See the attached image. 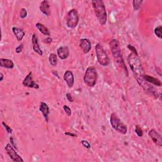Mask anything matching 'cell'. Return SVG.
<instances>
[{"instance_id": "obj_1", "label": "cell", "mask_w": 162, "mask_h": 162, "mask_svg": "<svg viewBox=\"0 0 162 162\" xmlns=\"http://www.w3.org/2000/svg\"><path fill=\"white\" fill-rule=\"evenodd\" d=\"M109 45L115 62L116 63L118 67L125 73L126 76L128 77V73L122 57L119 42H118V41L117 39H113L110 41Z\"/></svg>"}, {"instance_id": "obj_2", "label": "cell", "mask_w": 162, "mask_h": 162, "mask_svg": "<svg viewBox=\"0 0 162 162\" xmlns=\"http://www.w3.org/2000/svg\"><path fill=\"white\" fill-rule=\"evenodd\" d=\"M92 5L95 15L101 26L106 24L107 22V13L104 2L102 0H93Z\"/></svg>"}, {"instance_id": "obj_3", "label": "cell", "mask_w": 162, "mask_h": 162, "mask_svg": "<svg viewBox=\"0 0 162 162\" xmlns=\"http://www.w3.org/2000/svg\"><path fill=\"white\" fill-rule=\"evenodd\" d=\"M128 63L136 78L142 77L143 75H144V71L142 63L137 55H136L134 53H131L128 55Z\"/></svg>"}, {"instance_id": "obj_4", "label": "cell", "mask_w": 162, "mask_h": 162, "mask_svg": "<svg viewBox=\"0 0 162 162\" xmlns=\"http://www.w3.org/2000/svg\"><path fill=\"white\" fill-rule=\"evenodd\" d=\"M98 79V73L95 68L88 67L85 72L84 77V82L85 85L89 87H94Z\"/></svg>"}, {"instance_id": "obj_5", "label": "cell", "mask_w": 162, "mask_h": 162, "mask_svg": "<svg viewBox=\"0 0 162 162\" xmlns=\"http://www.w3.org/2000/svg\"><path fill=\"white\" fill-rule=\"evenodd\" d=\"M96 49V57L98 59L99 63L102 66L106 67L108 66L110 63V59L109 57H108L106 51H105L103 47L98 43L95 46Z\"/></svg>"}, {"instance_id": "obj_6", "label": "cell", "mask_w": 162, "mask_h": 162, "mask_svg": "<svg viewBox=\"0 0 162 162\" xmlns=\"http://www.w3.org/2000/svg\"><path fill=\"white\" fill-rule=\"evenodd\" d=\"M110 124L115 131L122 134H125L127 132V126L122 122L121 119L115 113H112L110 117Z\"/></svg>"}, {"instance_id": "obj_7", "label": "cell", "mask_w": 162, "mask_h": 162, "mask_svg": "<svg viewBox=\"0 0 162 162\" xmlns=\"http://www.w3.org/2000/svg\"><path fill=\"white\" fill-rule=\"evenodd\" d=\"M66 20L67 26L70 29H74L77 27L79 20V15L76 9H72L69 11Z\"/></svg>"}, {"instance_id": "obj_8", "label": "cell", "mask_w": 162, "mask_h": 162, "mask_svg": "<svg viewBox=\"0 0 162 162\" xmlns=\"http://www.w3.org/2000/svg\"><path fill=\"white\" fill-rule=\"evenodd\" d=\"M5 150L6 151V152L10 158L12 159L15 162H23L24 160L19 156L16 151L15 150L14 148L12 146V144H7L6 147H5Z\"/></svg>"}, {"instance_id": "obj_9", "label": "cell", "mask_w": 162, "mask_h": 162, "mask_svg": "<svg viewBox=\"0 0 162 162\" xmlns=\"http://www.w3.org/2000/svg\"><path fill=\"white\" fill-rule=\"evenodd\" d=\"M22 84L25 86V87L29 88H34L36 89L39 88V85L34 81L33 78H32V73L31 72H29L26 77V78L24 79L22 82Z\"/></svg>"}, {"instance_id": "obj_10", "label": "cell", "mask_w": 162, "mask_h": 162, "mask_svg": "<svg viewBox=\"0 0 162 162\" xmlns=\"http://www.w3.org/2000/svg\"><path fill=\"white\" fill-rule=\"evenodd\" d=\"M149 136L154 143L161 147L162 146V139L161 135L155 129H152L149 132Z\"/></svg>"}, {"instance_id": "obj_11", "label": "cell", "mask_w": 162, "mask_h": 162, "mask_svg": "<svg viewBox=\"0 0 162 162\" xmlns=\"http://www.w3.org/2000/svg\"><path fill=\"white\" fill-rule=\"evenodd\" d=\"M63 79L69 88H72L74 84V76L72 71L67 70L64 73Z\"/></svg>"}, {"instance_id": "obj_12", "label": "cell", "mask_w": 162, "mask_h": 162, "mask_svg": "<svg viewBox=\"0 0 162 162\" xmlns=\"http://www.w3.org/2000/svg\"><path fill=\"white\" fill-rule=\"evenodd\" d=\"M79 46L84 53H88L91 49V42L88 39H81Z\"/></svg>"}, {"instance_id": "obj_13", "label": "cell", "mask_w": 162, "mask_h": 162, "mask_svg": "<svg viewBox=\"0 0 162 162\" xmlns=\"http://www.w3.org/2000/svg\"><path fill=\"white\" fill-rule=\"evenodd\" d=\"M32 48H33L34 51L37 53L39 55L42 56V51L41 49L39 47V42H38V38L36 35V34L34 33L32 37Z\"/></svg>"}, {"instance_id": "obj_14", "label": "cell", "mask_w": 162, "mask_h": 162, "mask_svg": "<svg viewBox=\"0 0 162 162\" xmlns=\"http://www.w3.org/2000/svg\"><path fill=\"white\" fill-rule=\"evenodd\" d=\"M57 54L58 57L61 60H65L69 56V49L67 46H61L57 49Z\"/></svg>"}, {"instance_id": "obj_15", "label": "cell", "mask_w": 162, "mask_h": 162, "mask_svg": "<svg viewBox=\"0 0 162 162\" xmlns=\"http://www.w3.org/2000/svg\"><path fill=\"white\" fill-rule=\"evenodd\" d=\"M39 9L41 10V12L43 14H45L46 16L50 15V14H51L50 6H49L48 1H46V0H45V1L42 2L41 5H40Z\"/></svg>"}, {"instance_id": "obj_16", "label": "cell", "mask_w": 162, "mask_h": 162, "mask_svg": "<svg viewBox=\"0 0 162 162\" xmlns=\"http://www.w3.org/2000/svg\"><path fill=\"white\" fill-rule=\"evenodd\" d=\"M39 110L45 118L46 121L48 122V115L49 113V110L48 105L45 102H41L39 106Z\"/></svg>"}, {"instance_id": "obj_17", "label": "cell", "mask_w": 162, "mask_h": 162, "mask_svg": "<svg viewBox=\"0 0 162 162\" xmlns=\"http://www.w3.org/2000/svg\"><path fill=\"white\" fill-rule=\"evenodd\" d=\"M142 77L146 82H147L148 83L154 84L156 86H159V87H160V86L161 85V81L160 80L157 79L153 77L150 76V75H143Z\"/></svg>"}, {"instance_id": "obj_18", "label": "cell", "mask_w": 162, "mask_h": 162, "mask_svg": "<svg viewBox=\"0 0 162 162\" xmlns=\"http://www.w3.org/2000/svg\"><path fill=\"white\" fill-rule=\"evenodd\" d=\"M0 66L6 69H12L14 67V63L11 60L1 58L0 59Z\"/></svg>"}, {"instance_id": "obj_19", "label": "cell", "mask_w": 162, "mask_h": 162, "mask_svg": "<svg viewBox=\"0 0 162 162\" xmlns=\"http://www.w3.org/2000/svg\"><path fill=\"white\" fill-rule=\"evenodd\" d=\"M12 30L18 41L22 40L25 36V32L22 29H19L18 27H13Z\"/></svg>"}, {"instance_id": "obj_20", "label": "cell", "mask_w": 162, "mask_h": 162, "mask_svg": "<svg viewBox=\"0 0 162 162\" xmlns=\"http://www.w3.org/2000/svg\"><path fill=\"white\" fill-rule=\"evenodd\" d=\"M36 26L42 34H43L45 36H50L49 30H48V29L47 27H46L43 24H42L41 23H37L36 24Z\"/></svg>"}, {"instance_id": "obj_21", "label": "cell", "mask_w": 162, "mask_h": 162, "mask_svg": "<svg viewBox=\"0 0 162 162\" xmlns=\"http://www.w3.org/2000/svg\"><path fill=\"white\" fill-rule=\"evenodd\" d=\"M49 61L51 66L53 67L57 66V65L58 63V59H57V57L55 54H54V53L50 54L49 57Z\"/></svg>"}, {"instance_id": "obj_22", "label": "cell", "mask_w": 162, "mask_h": 162, "mask_svg": "<svg viewBox=\"0 0 162 162\" xmlns=\"http://www.w3.org/2000/svg\"><path fill=\"white\" fill-rule=\"evenodd\" d=\"M161 30H162V27L161 26L157 27L155 29V35L158 37L160 39H161Z\"/></svg>"}, {"instance_id": "obj_23", "label": "cell", "mask_w": 162, "mask_h": 162, "mask_svg": "<svg viewBox=\"0 0 162 162\" xmlns=\"http://www.w3.org/2000/svg\"><path fill=\"white\" fill-rule=\"evenodd\" d=\"M143 2L141 1H141H137H137H136H136H134L133 2V7H134V9L135 10H139V8H140V7H141Z\"/></svg>"}, {"instance_id": "obj_24", "label": "cell", "mask_w": 162, "mask_h": 162, "mask_svg": "<svg viewBox=\"0 0 162 162\" xmlns=\"http://www.w3.org/2000/svg\"><path fill=\"white\" fill-rule=\"evenodd\" d=\"M135 132L136 133V134L139 136V137H142L143 136V132L142 131V129L141 128L139 125H136V128H135Z\"/></svg>"}, {"instance_id": "obj_25", "label": "cell", "mask_w": 162, "mask_h": 162, "mask_svg": "<svg viewBox=\"0 0 162 162\" xmlns=\"http://www.w3.org/2000/svg\"><path fill=\"white\" fill-rule=\"evenodd\" d=\"M27 10L25 8H22L20 10V17L21 18H24L27 17Z\"/></svg>"}, {"instance_id": "obj_26", "label": "cell", "mask_w": 162, "mask_h": 162, "mask_svg": "<svg viewBox=\"0 0 162 162\" xmlns=\"http://www.w3.org/2000/svg\"><path fill=\"white\" fill-rule=\"evenodd\" d=\"M63 109L65 112V113L67 115V116L70 117V116L71 115V114H72V111H71V109H70V108H69L68 106H67V105H64V106H63Z\"/></svg>"}, {"instance_id": "obj_27", "label": "cell", "mask_w": 162, "mask_h": 162, "mask_svg": "<svg viewBox=\"0 0 162 162\" xmlns=\"http://www.w3.org/2000/svg\"><path fill=\"white\" fill-rule=\"evenodd\" d=\"M127 48H128V49H130V50L131 51L132 53H134V55L138 56V53H137V49H136L135 47H134L133 46H131V45H127Z\"/></svg>"}, {"instance_id": "obj_28", "label": "cell", "mask_w": 162, "mask_h": 162, "mask_svg": "<svg viewBox=\"0 0 162 162\" xmlns=\"http://www.w3.org/2000/svg\"><path fill=\"white\" fill-rule=\"evenodd\" d=\"M2 125L4 126V127L5 128L6 132L8 133V134H12V132H13V130L12 128H10V127H9L6 124H5V122H2Z\"/></svg>"}, {"instance_id": "obj_29", "label": "cell", "mask_w": 162, "mask_h": 162, "mask_svg": "<svg viewBox=\"0 0 162 162\" xmlns=\"http://www.w3.org/2000/svg\"><path fill=\"white\" fill-rule=\"evenodd\" d=\"M81 144L85 148H87V149H90L91 148V144L87 141H85V140H82Z\"/></svg>"}, {"instance_id": "obj_30", "label": "cell", "mask_w": 162, "mask_h": 162, "mask_svg": "<svg viewBox=\"0 0 162 162\" xmlns=\"http://www.w3.org/2000/svg\"><path fill=\"white\" fill-rule=\"evenodd\" d=\"M23 48H24V45L23 44H22L20 45H19L16 49H15V51L17 53H20V52L22 51L23 50Z\"/></svg>"}, {"instance_id": "obj_31", "label": "cell", "mask_w": 162, "mask_h": 162, "mask_svg": "<svg viewBox=\"0 0 162 162\" xmlns=\"http://www.w3.org/2000/svg\"><path fill=\"white\" fill-rule=\"evenodd\" d=\"M66 97H67V99L70 101V102H73V99L72 98V96L71 95V94L70 93H67L66 94Z\"/></svg>"}, {"instance_id": "obj_32", "label": "cell", "mask_w": 162, "mask_h": 162, "mask_svg": "<svg viewBox=\"0 0 162 162\" xmlns=\"http://www.w3.org/2000/svg\"><path fill=\"white\" fill-rule=\"evenodd\" d=\"M10 143H11V144H12V146H13L14 148H15V149H17V147L16 144H15V143H14L15 141H14V139L13 137H11L10 138Z\"/></svg>"}, {"instance_id": "obj_33", "label": "cell", "mask_w": 162, "mask_h": 162, "mask_svg": "<svg viewBox=\"0 0 162 162\" xmlns=\"http://www.w3.org/2000/svg\"><path fill=\"white\" fill-rule=\"evenodd\" d=\"M65 135L72 136V137H77V135L76 134H73V133H70V132H65Z\"/></svg>"}, {"instance_id": "obj_34", "label": "cell", "mask_w": 162, "mask_h": 162, "mask_svg": "<svg viewBox=\"0 0 162 162\" xmlns=\"http://www.w3.org/2000/svg\"><path fill=\"white\" fill-rule=\"evenodd\" d=\"M44 42H46V43H48V44H49V43H51L52 42V39L50 38H48L45 39Z\"/></svg>"}, {"instance_id": "obj_35", "label": "cell", "mask_w": 162, "mask_h": 162, "mask_svg": "<svg viewBox=\"0 0 162 162\" xmlns=\"http://www.w3.org/2000/svg\"><path fill=\"white\" fill-rule=\"evenodd\" d=\"M0 75H1V78H0V81H2L3 80V77H4V75L2 73H0Z\"/></svg>"}, {"instance_id": "obj_36", "label": "cell", "mask_w": 162, "mask_h": 162, "mask_svg": "<svg viewBox=\"0 0 162 162\" xmlns=\"http://www.w3.org/2000/svg\"><path fill=\"white\" fill-rule=\"evenodd\" d=\"M53 74H55V75H57V77L58 78H59L58 74V73H57V71H55V70H53Z\"/></svg>"}]
</instances>
